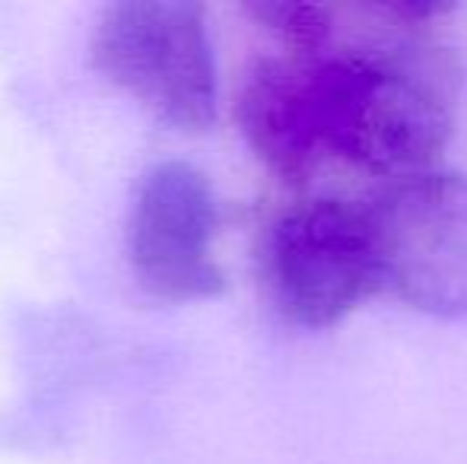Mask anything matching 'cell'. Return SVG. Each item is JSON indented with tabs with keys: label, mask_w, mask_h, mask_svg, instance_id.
Returning a JSON list of instances; mask_svg holds the SVG:
<instances>
[{
	"label": "cell",
	"mask_w": 467,
	"mask_h": 464,
	"mask_svg": "<svg viewBox=\"0 0 467 464\" xmlns=\"http://www.w3.org/2000/svg\"><path fill=\"white\" fill-rule=\"evenodd\" d=\"M271 303L299 328H331L381 286L366 204L312 198L274 217L261 245Z\"/></svg>",
	"instance_id": "cell-3"
},
{
	"label": "cell",
	"mask_w": 467,
	"mask_h": 464,
	"mask_svg": "<svg viewBox=\"0 0 467 464\" xmlns=\"http://www.w3.org/2000/svg\"><path fill=\"white\" fill-rule=\"evenodd\" d=\"M93 64L166 124L203 130L216 118V64L201 4L111 0L89 32Z\"/></svg>",
	"instance_id": "cell-2"
},
{
	"label": "cell",
	"mask_w": 467,
	"mask_h": 464,
	"mask_svg": "<svg viewBox=\"0 0 467 464\" xmlns=\"http://www.w3.org/2000/svg\"><path fill=\"white\" fill-rule=\"evenodd\" d=\"M381 286L432 315H467V179L426 169L366 201Z\"/></svg>",
	"instance_id": "cell-4"
},
{
	"label": "cell",
	"mask_w": 467,
	"mask_h": 464,
	"mask_svg": "<svg viewBox=\"0 0 467 464\" xmlns=\"http://www.w3.org/2000/svg\"><path fill=\"white\" fill-rule=\"evenodd\" d=\"M220 204L185 160H160L137 179L128 207V261L137 284L162 299H203L226 286L213 239Z\"/></svg>",
	"instance_id": "cell-5"
},
{
	"label": "cell",
	"mask_w": 467,
	"mask_h": 464,
	"mask_svg": "<svg viewBox=\"0 0 467 464\" xmlns=\"http://www.w3.org/2000/svg\"><path fill=\"white\" fill-rule=\"evenodd\" d=\"M442 6H325L306 42L248 64L235 118L271 172L302 185L331 162L404 179L432 169L455 128V67L426 38Z\"/></svg>",
	"instance_id": "cell-1"
}]
</instances>
